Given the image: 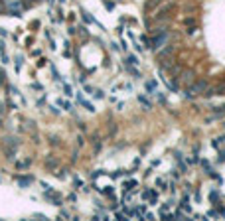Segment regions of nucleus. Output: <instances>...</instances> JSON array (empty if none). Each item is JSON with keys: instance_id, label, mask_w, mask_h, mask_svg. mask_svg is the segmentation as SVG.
<instances>
[{"instance_id": "obj_26", "label": "nucleus", "mask_w": 225, "mask_h": 221, "mask_svg": "<svg viewBox=\"0 0 225 221\" xmlns=\"http://www.w3.org/2000/svg\"><path fill=\"white\" fill-rule=\"evenodd\" d=\"M83 89H85V91H87V93H91V95H93V91H95V89H93V87H91V85H83Z\"/></svg>"}, {"instance_id": "obj_20", "label": "nucleus", "mask_w": 225, "mask_h": 221, "mask_svg": "<svg viewBox=\"0 0 225 221\" xmlns=\"http://www.w3.org/2000/svg\"><path fill=\"white\" fill-rule=\"evenodd\" d=\"M52 73H53V79L61 81V77H59V71H57V69H56V67H52Z\"/></svg>"}, {"instance_id": "obj_9", "label": "nucleus", "mask_w": 225, "mask_h": 221, "mask_svg": "<svg viewBox=\"0 0 225 221\" xmlns=\"http://www.w3.org/2000/svg\"><path fill=\"white\" fill-rule=\"evenodd\" d=\"M77 101H79V103L83 105V107L87 109V111H89V113H95V107H93V105H91V103H87V101H85L83 97H81V95H79V97H77Z\"/></svg>"}, {"instance_id": "obj_25", "label": "nucleus", "mask_w": 225, "mask_h": 221, "mask_svg": "<svg viewBox=\"0 0 225 221\" xmlns=\"http://www.w3.org/2000/svg\"><path fill=\"white\" fill-rule=\"evenodd\" d=\"M217 162H225V152L223 150L219 152V156H217Z\"/></svg>"}, {"instance_id": "obj_11", "label": "nucleus", "mask_w": 225, "mask_h": 221, "mask_svg": "<svg viewBox=\"0 0 225 221\" xmlns=\"http://www.w3.org/2000/svg\"><path fill=\"white\" fill-rule=\"evenodd\" d=\"M180 207H184V211H186V213H190V211H192V205H190V202H188V198H184V199H182V203H180Z\"/></svg>"}, {"instance_id": "obj_17", "label": "nucleus", "mask_w": 225, "mask_h": 221, "mask_svg": "<svg viewBox=\"0 0 225 221\" xmlns=\"http://www.w3.org/2000/svg\"><path fill=\"white\" fill-rule=\"evenodd\" d=\"M209 199H211V203H215V205H217V203H219V192H211L209 193Z\"/></svg>"}, {"instance_id": "obj_21", "label": "nucleus", "mask_w": 225, "mask_h": 221, "mask_svg": "<svg viewBox=\"0 0 225 221\" xmlns=\"http://www.w3.org/2000/svg\"><path fill=\"white\" fill-rule=\"evenodd\" d=\"M63 91H65V95H69V97L73 95V89H71L69 85H63Z\"/></svg>"}, {"instance_id": "obj_16", "label": "nucleus", "mask_w": 225, "mask_h": 221, "mask_svg": "<svg viewBox=\"0 0 225 221\" xmlns=\"http://www.w3.org/2000/svg\"><path fill=\"white\" fill-rule=\"evenodd\" d=\"M83 20H85V24H97V20L91 14H87V12H83Z\"/></svg>"}, {"instance_id": "obj_18", "label": "nucleus", "mask_w": 225, "mask_h": 221, "mask_svg": "<svg viewBox=\"0 0 225 221\" xmlns=\"http://www.w3.org/2000/svg\"><path fill=\"white\" fill-rule=\"evenodd\" d=\"M93 97H95V99H105V93L101 89H95L93 91Z\"/></svg>"}, {"instance_id": "obj_6", "label": "nucleus", "mask_w": 225, "mask_h": 221, "mask_svg": "<svg viewBox=\"0 0 225 221\" xmlns=\"http://www.w3.org/2000/svg\"><path fill=\"white\" fill-rule=\"evenodd\" d=\"M44 196H46V199H50V202H52L53 205H61V196L53 193L52 190H46V192H44Z\"/></svg>"}, {"instance_id": "obj_3", "label": "nucleus", "mask_w": 225, "mask_h": 221, "mask_svg": "<svg viewBox=\"0 0 225 221\" xmlns=\"http://www.w3.org/2000/svg\"><path fill=\"white\" fill-rule=\"evenodd\" d=\"M207 89V81H196V83L190 85V89L186 91V97H194V95H200Z\"/></svg>"}, {"instance_id": "obj_22", "label": "nucleus", "mask_w": 225, "mask_h": 221, "mask_svg": "<svg viewBox=\"0 0 225 221\" xmlns=\"http://www.w3.org/2000/svg\"><path fill=\"white\" fill-rule=\"evenodd\" d=\"M138 99H140V103L144 105L146 109H150V103H148V99H146V97H138Z\"/></svg>"}, {"instance_id": "obj_7", "label": "nucleus", "mask_w": 225, "mask_h": 221, "mask_svg": "<svg viewBox=\"0 0 225 221\" xmlns=\"http://www.w3.org/2000/svg\"><path fill=\"white\" fill-rule=\"evenodd\" d=\"M16 182H18L20 188H28L30 184L34 182V178L32 176H16Z\"/></svg>"}, {"instance_id": "obj_12", "label": "nucleus", "mask_w": 225, "mask_h": 221, "mask_svg": "<svg viewBox=\"0 0 225 221\" xmlns=\"http://www.w3.org/2000/svg\"><path fill=\"white\" fill-rule=\"evenodd\" d=\"M134 188H136V180H128V182H124V190H127V192H132Z\"/></svg>"}, {"instance_id": "obj_19", "label": "nucleus", "mask_w": 225, "mask_h": 221, "mask_svg": "<svg viewBox=\"0 0 225 221\" xmlns=\"http://www.w3.org/2000/svg\"><path fill=\"white\" fill-rule=\"evenodd\" d=\"M115 217H117L118 221H124V219H127V215H124V211H117V213H115Z\"/></svg>"}, {"instance_id": "obj_4", "label": "nucleus", "mask_w": 225, "mask_h": 221, "mask_svg": "<svg viewBox=\"0 0 225 221\" xmlns=\"http://www.w3.org/2000/svg\"><path fill=\"white\" fill-rule=\"evenodd\" d=\"M142 198H144L146 203L152 205V203L158 202V192H156V190H144V192H142Z\"/></svg>"}, {"instance_id": "obj_13", "label": "nucleus", "mask_w": 225, "mask_h": 221, "mask_svg": "<svg viewBox=\"0 0 225 221\" xmlns=\"http://www.w3.org/2000/svg\"><path fill=\"white\" fill-rule=\"evenodd\" d=\"M156 186H158L160 190H168V182H166L164 178H158V180H156Z\"/></svg>"}, {"instance_id": "obj_8", "label": "nucleus", "mask_w": 225, "mask_h": 221, "mask_svg": "<svg viewBox=\"0 0 225 221\" xmlns=\"http://www.w3.org/2000/svg\"><path fill=\"white\" fill-rule=\"evenodd\" d=\"M192 77H194V71H186L184 75L180 73V77H178V79H180V81H184V83H192Z\"/></svg>"}, {"instance_id": "obj_15", "label": "nucleus", "mask_w": 225, "mask_h": 221, "mask_svg": "<svg viewBox=\"0 0 225 221\" xmlns=\"http://www.w3.org/2000/svg\"><path fill=\"white\" fill-rule=\"evenodd\" d=\"M57 105H61L63 109H67V111H73V107H71V103H67L65 99H57Z\"/></svg>"}, {"instance_id": "obj_14", "label": "nucleus", "mask_w": 225, "mask_h": 221, "mask_svg": "<svg viewBox=\"0 0 225 221\" xmlns=\"http://www.w3.org/2000/svg\"><path fill=\"white\" fill-rule=\"evenodd\" d=\"M124 63H127V65H138V57L136 55H128Z\"/></svg>"}, {"instance_id": "obj_27", "label": "nucleus", "mask_w": 225, "mask_h": 221, "mask_svg": "<svg viewBox=\"0 0 225 221\" xmlns=\"http://www.w3.org/2000/svg\"><path fill=\"white\" fill-rule=\"evenodd\" d=\"M103 193H105V196H112V193H115V192H112V188H107V190H105Z\"/></svg>"}, {"instance_id": "obj_10", "label": "nucleus", "mask_w": 225, "mask_h": 221, "mask_svg": "<svg viewBox=\"0 0 225 221\" xmlns=\"http://www.w3.org/2000/svg\"><path fill=\"white\" fill-rule=\"evenodd\" d=\"M146 91H148V93H156V87H158V85H156V81H146Z\"/></svg>"}, {"instance_id": "obj_1", "label": "nucleus", "mask_w": 225, "mask_h": 221, "mask_svg": "<svg viewBox=\"0 0 225 221\" xmlns=\"http://www.w3.org/2000/svg\"><path fill=\"white\" fill-rule=\"evenodd\" d=\"M166 40H168V32L166 30H162V32H158V34H152V38H150V42H148V47L150 49H160V47L166 43Z\"/></svg>"}, {"instance_id": "obj_28", "label": "nucleus", "mask_w": 225, "mask_h": 221, "mask_svg": "<svg viewBox=\"0 0 225 221\" xmlns=\"http://www.w3.org/2000/svg\"><path fill=\"white\" fill-rule=\"evenodd\" d=\"M2 12H4V2L0 0V14H2Z\"/></svg>"}, {"instance_id": "obj_5", "label": "nucleus", "mask_w": 225, "mask_h": 221, "mask_svg": "<svg viewBox=\"0 0 225 221\" xmlns=\"http://www.w3.org/2000/svg\"><path fill=\"white\" fill-rule=\"evenodd\" d=\"M6 12H8L10 16H20L22 14V2H10V4L6 6Z\"/></svg>"}, {"instance_id": "obj_24", "label": "nucleus", "mask_w": 225, "mask_h": 221, "mask_svg": "<svg viewBox=\"0 0 225 221\" xmlns=\"http://www.w3.org/2000/svg\"><path fill=\"white\" fill-rule=\"evenodd\" d=\"M103 2H105V6H107V10H112V8H115V4H112V2H109V0H103Z\"/></svg>"}, {"instance_id": "obj_2", "label": "nucleus", "mask_w": 225, "mask_h": 221, "mask_svg": "<svg viewBox=\"0 0 225 221\" xmlns=\"http://www.w3.org/2000/svg\"><path fill=\"white\" fill-rule=\"evenodd\" d=\"M6 140V158H14V154H16V148L20 146V140L16 136H8V138H4Z\"/></svg>"}, {"instance_id": "obj_23", "label": "nucleus", "mask_w": 225, "mask_h": 221, "mask_svg": "<svg viewBox=\"0 0 225 221\" xmlns=\"http://www.w3.org/2000/svg\"><path fill=\"white\" fill-rule=\"evenodd\" d=\"M20 67H22V57H16V71H20Z\"/></svg>"}]
</instances>
